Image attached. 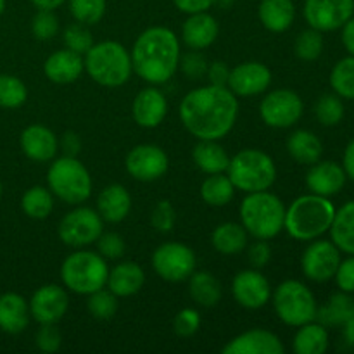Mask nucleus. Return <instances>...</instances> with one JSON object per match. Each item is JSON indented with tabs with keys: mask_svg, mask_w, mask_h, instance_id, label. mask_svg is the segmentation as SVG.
I'll return each mask as SVG.
<instances>
[{
	"mask_svg": "<svg viewBox=\"0 0 354 354\" xmlns=\"http://www.w3.org/2000/svg\"><path fill=\"white\" fill-rule=\"evenodd\" d=\"M180 120L199 140H221L235 127L237 95L228 86L206 85L194 88L180 102Z\"/></svg>",
	"mask_w": 354,
	"mask_h": 354,
	"instance_id": "1",
	"label": "nucleus"
},
{
	"mask_svg": "<svg viewBox=\"0 0 354 354\" xmlns=\"http://www.w3.org/2000/svg\"><path fill=\"white\" fill-rule=\"evenodd\" d=\"M130 55L138 78L151 85H162L178 69L182 50L178 37L169 28L151 26L138 35Z\"/></svg>",
	"mask_w": 354,
	"mask_h": 354,
	"instance_id": "2",
	"label": "nucleus"
},
{
	"mask_svg": "<svg viewBox=\"0 0 354 354\" xmlns=\"http://www.w3.org/2000/svg\"><path fill=\"white\" fill-rule=\"evenodd\" d=\"M334 216L335 207L328 197L306 194L294 199L290 206L286 207L283 230L296 241L310 242L328 232Z\"/></svg>",
	"mask_w": 354,
	"mask_h": 354,
	"instance_id": "3",
	"label": "nucleus"
},
{
	"mask_svg": "<svg viewBox=\"0 0 354 354\" xmlns=\"http://www.w3.org/2000/svg\"><path fill=\"white\" fill-rule=\"evenodd\" d=\"M239 216L249 235L261 241H270L283 230L286 206L282 199L270 190L251 192L242 199Z\"/></svg>",
	"mask_w": 354,
	"mask_h": 354,
	"instance_id": "4",
	"label": "nucleus"
},
{
	"mask_svg": "<svg viewBox=\"0 0 354 354\" xmlns=\"http://www.w3.org/2000/svg\"><path fill=\"white\" fill-rule=\"evenodd\" d=\"M83 64L90 78L107 88L124 85L133 73L130 52L114 40L93 44L83 55Z\"/></svg>",
	"mask_w": 354,
	"mask_h": 354,
	"instance_id": "5",
	"label": "nucleus"
},
{
	"mask_svg": "<svg viewBox=\"0 0 354 354\" xmlns=\"http://www.w3.org/2000/svg\"><path fill=\"white\" fill-rule=\"evenodd\" d=\"M107 275H109L107 259L102 258L99 252L83 248L69 254L61 265L62 286L82 296H88L106 287Z\"/></svg>",
	"mask_w": 354,
	"mask_h": 354,
	"instance_id": "6",
	"label": "nucleus"
},
{
	"mask_svg": "<svg viewBox=\"0 0 354 354\" xmlns=\"http://www.w3.org/2000/svg\"><path fill=\"white\" fill-rule=\"evenodd\" d=\"M227 176L235 190L245 194L268 190L277 180L275 161L259 149H244L230 158Z\"/></svg>",
	"mask_w": 354,
	"mask_h": 354,
	"instance_id": "7",
	"label": "nucleus"
},
{
	"mask_svg": "<svg viewBox=\"0 0 354 354\" xmlns=\"http://www.w3.org/2000/svg\"><path fill=\"white\" fill-rule=\"evenodd\" d=\"M47 187L62 203L80 206L92 196V176L75 156H62L48 168Z\"/></svg>",
	"mask_w": 354,
	"mask_h": 354,
	"instance_id": "8",
	"label": "nucleus"
},
{
	"mask_svg": "<svg viewBox=\"0 0 354 354\" xmlns=\"http://www.w3.org/2000/svg\"><path fill=\"white\" fill-rule=\"evenodd\" d=\"M277 317L289 327H301L317 320L318 306L315 294L299 280H283L273 292Z\"/></svg>",
	"mask_w": 354,
	"mask_h": 354,
	"instance_id": "9",
	"label": "nucleus"
},
{
	"mask_svg": "<svg viewBox=\"0 0 354 354\" xmlns=\"http://www.w3.org/2000/svg\"><path fill=\"white\" fill-rule=\"evenodd\" d=\"M104 232V220L97 209L92 207H76L69 211L61 221H59L57 234L59 239L69 248L82 249L92 245Z\"/></svg>",
	"mask_w": 354,
	"mask_h": 354,
	"instance_id": "10",
	"label": "nucleus"
},
{
	"mask_svg": "<svg viewBox=\"0 0 354 354\" xmlns=\"http://www.w3.org/2000/svg\"><path fill=\"white\" fill-rule=\"evenodd\" d=\"M196 254L182 242H165L152 254V268L166 282H183L196 272Z\"/></svg>",
	"mask_w": 354,
	"mask_h": 354,
	"instance_id": "11",
	"label": "nucleus"
},
{
	"mask_svg": "<svg viewBox=\"0 0 354 354\" xmlns=\"http://www.w3.org/2000/svg\"><path fill=\"white\" fill-rule=\"evenodd\" d=\"M303 113V99L289 88H277L268 92L259 104V116L263 123L280 130L294 127L301 120Z\"/></svg>",
	"mask_w": 354,
	"mask_h": 354,
	"instance_id": "12",
	"label": "nucleus"
},
{
	"mask_svg": "<svg viewBox=\"0 0 354 354\" xmlns=\"http://www.w3.org/2000/svg\"><path fill=\"white\" fill-rule=\"evenodd\" d=\"M341 263V251L332 241H317L315 239L303 252L301 268L304 277L311 282H328L334 279Z\"/></svg>",
	"mask_w": 354,
	"mask_h": 354,
	"instance_id": "13",
	"label": "nucleus"
},
{
	"mask_svg": "<svg viewBox=\"0 0 354 354\" xmlns=\"http://www.w3.org/2000/svg\"><path fill=\"white\" fill-rule=\"evenodd\" d=\"M124 168L128 175L138 182H154L166 175L169 168V159L159 145L140 144L127 154Z\"/></svg>",
	"mask_w": 354,
	"mask_h": 354,
	"instance_id": "14",
	"label": "nucleus"
},
{
	"mask_svg": "<svg viewBox=\"0 0 354 354\" xmlns=\"http://www.w3.org/2000/svg\"><path fill=\"white\" fill-rule=\"evenodd\" d=\"M354 16V0H306L304 19L310 28L322 31L341 30Z\"/></svg>",
	"mask_w": 354,
	"mask_h": 354,
	"instance_id": "15",
	"label": "nucleus"
},
{
	"mask_svg": "<svg viewBox=\"0 0 354 354\" xmlns=\"http://www.w3.org/2000/svg\"><path fill=\"white\" fill-rule=\"evenodd\" d=\"M69 308V296L64 287L45 283L33 292L30 299V315L37 324H57Z\"/></svg>",
	"mask_w": 354,
	"mask_h": 354,
	"instance_id": "16",
	"label": "nucleus"
},
{
	"mask_svg": "<svg viewBox=\"0 0 354 354\" xmlns=\"http://www.w3.org/2000/svg\"><path fill=\"white\" fill-rule=\"evenodd\" d=\"M234 299L248 310H259L272 299V286L258 270H242L232 280Z\"/></svg>",
	"mask_w": 354,
	"mask_h": 354,
	"instance_id": "17",
	"label": "nucleus"
},
{
	"mask_svg": "<svg viewBox=\"0 0 354 354\" xmlns=\"http://www.w3.org/2000/svg\"><path fill=\"white\" fill-rule=\"evenodd\" d=\"M272 85V71L258 61L241 62L230 69L227 86L237 97H254L266 92Z\"/></svg>",
	"mask_w": 354,
	"mask_h": 354,
	"instance_id": "18",
	"label": "nucleus"
},
{
	"mask_svg": "<svg viewBox=\"0 0 354 354\" xmlns=\"http://www.w3.org/2000/svg\"><path fill=\"white\" fill-rule=\"evenodd\" d=\"M131 114H133V120L138 127H159L168 114V99L156 86L142 88L131 104Z\"/></svg>",
	"mask_w": 354,
	"mask_h": 354,
	"instance_id": "19",
	"label": "nucleus"
},
{
	"mask_svg": "<svg viewBox=\"0 0 354 354\" xmlns=\"http://www.w3.org/2000/svg\"><path fill=\"white\" fill-rule=\"evenodd\" d=\"M283 351L279 335L263 328L242 332L221 349L223 354H282Z\"/></svg>",
	"mask_w": 354,
	"mask_h": 354,
	"instance_id": "20",
	"label": "nucleus"
},
{
	"mask_svg": "<svg viewBox=\"0 0 354 354\" xmlns=\"http://www.w3.org/2000/svg\"><path fill=\"white\" fill-rule=\"evenodd\" d=\"M19 144L24 156L37 162L52 161L59 151L57 137L50 128L44 127V124H30L28 128H24Z\"/></svg>",
	"mask_w": 354,
	"mask_h": 354,
	"instance_id": "21",
	"label": "nucleus"
},
{
	"mask_svg": "<svg viewBox=\"0 0 354 354\" xmlns=\"http://www.w3.org/2000/svg\"><path fill=\"white\" fill-rule=\"evenodd\" d=\"M346 180H348V175L337 162L317 161L315 165H311L310 171H308L306 185L311 194L332 197L344 189Z\"/></svg>",
	"mask_w": 354,
	"mask_h": 354,
	"instance_id": "22",
	"label": "nucleus"
},
{
	"mask_svg": "<svg viewBox=\"0 0 354 354\" xmlns=\"http://www.w3.org/2000/svg\"><path fill=\"white\" fill-rule=\"evenodd\" d=\"M83 71H85L83 55L76 54V52L69 50V48L52 52L44 62L45 76L52 83H57V85L75 83L82 76Z\"/></svg>",
	"mask_w": 354,
	"mask_h": 354,
	"instance_id": "23",
	"label": "nucleus"
},
{
	"mask_svg": "<svg viewBox=\"0 0 354 354\" xmlns=\"http://www.w3.org/2000/svg\"><path fill=\"white\" fill-rule=\"evenodd\" d=\"M220 35V24L211 14H189L182 26L183 44L192 50H204L216 41Z\"/></svg>",
	"mask_w": 354,
	"mask_h": 354,
	"instance_id": "24",
	"label": "nucleus"
},
{
	"mask_svg": "<svg viewBox=\"0 0 354 354\" xmlns=\"http://www.w3.org/2000/svg\"><path fill=\"white\" fill-rule=\"evenodd\" d=\"M131 211V196L121 183H111L97 197V213L107 223H121Z\"/></svg>",
	"mask_w": 354,
	"mask_h": 354,
	"instance_id": "25",
	"label": "nucleus"
},
{
	"mask_svg": "<svg viewBox=\"0 0 354 354\" xmlns=\"http://www.w3.org/2000/svg\"><path fill=\"white\" fill-rule=\"evenodd\" d=\"M145 273L140 265L133 261H121L109 270L107 289L118 297L135 296L144 287Z\"/></svg>",
	"mask_w": 354,
	"mask_h": 354,
	"instance_id": "26",
	"label": "nucleus"
},
{
	"mask_svg": "<svg viewBox=\"0 0 354 354\" xmlns=\"http://www.w3.org/2000/svg\"><path fill=\"white\" fill-rule=\"evenodd\" d=\"M30 304L21 294L6 292L0 296V330L21 334L30 324Z\"/></svg>",
	"mask_w": 354,
	"mask_h": 354,
	"instance_id": "27",
	"label": "nucleus"
},
{
	"mask_svg": "<svg viewBox=\"0 0 354 354\" xmlns=\"http://www.w3.org/2000/svg\"><path fill=\"white\" fill-rule=\"evenodd\" d=\"M258 17L263 26L272 33H283L296 19V6L292 0H261Z\"/></svg>",
	"mask_w": 354,
	"mask_h": 354,
	"instance_id": "28",
	"label": "nucleus"
},
{
	"mask_svg": "<svg viewBox=\"0 0 354 354\" xmlns=\"http://www.w3.org/2000/svg\"><path fill=\"white\" fill-rule=\"evenodd\" d=\"M287 152L299 165H315L324 154V144L310 130H296L287 138Z\"/></svg>",
	"mask_w": 354,
	"mask_h": 354,
	"instance_id": "29",
	"label": "nucleus"
},
{
	"mask_svg": "<svg viewBox=\"0 0 354 354\" xmlns=\"http://www.w3.org/2000/svg\"><path fill=\"white\" fill-rule=\"evenodd\" d=\"M192 159L197 168L206 175L225 173L230 162V156L218 140H199L192 151Z\"/></svg>",
	"mask_w": 354,
	"mask_h": 354,
	"instance_id": "30",
	"label": "nucleus"
},
{
	"mask_svg": "<svg viewBox=\"0 0 354 354\" xmlns=\"http://www.w3.org/2000/svg\"><path fill=\"white\" fill-rule=\"evenodd\" d=\"M248 237L249 234L242 227V223L227 221L214 228L211 234V244L220 254L232 256L239 254L248 248Z\"/></svg>",
	"mask_w": 354,
	"mask_h": 354,
	"instance_id": "31",
	"label": "nucleus"
},
{
	"mask_svg": "<svg viewBox=\"0 0 354 354\" xmlns=\"http://www.w3.org/2000/svg\"><path fill=\"white\" fill-rule=\"evenodd\" d=\"M292 349L296 354H324L328 349L327 327L322 324H315V320L297 327Z\"/></svg>",
	"mask_w": 354,
	"mask_h": 354,
	"instance_id": "32",
	"label": "nucleus"
},
{
	"mask_svg": "<svg viewBox=\"0 0 354 354\" xmlns=\"http://www.w3.org/2000/svg\"><path fill=\"white\" fill-rule=\"evenodd\" d=\"M328 232L339 251L354 254V201H349L341 209L335 211Z\"/></svg>",
	"mask_w": 354,
	"mask_h": 354,
	"instance_id": "33",
	"label": "nucleus"
},
{
	"mask_svg": "<svg viewBox=\"0 0 354 354\" xmlns=\"http://www.w3.org/2000/svg\"><path fill=\"white\" fill-rule=\"evenodd\" d=\"M189 294L194 303L204 308H211L220 303L221 283L213 273L194 272L189 277Z\"/></svg>",
	"mask_w": 354,
	"mask_h": 354,
	"instance_id": "34",
	"label": "nucleus"
},
{
	"mask_svg": "<svg viewBox=\"0 0 354 354\" xmlns=\"http://www.w3.org/2000/svg\"><path fill=\"white\" fill-rule=\"evenodd\" d=\"M354 317V297L349 292H337L330 297L322 310H318L317 318L325 327H337L344 325L349 318Z\"/></svg>",
	"mask_w": 354,
	"mask_h": 354,
	"instance_id": "35",
	"label": "nucleus"
},
{
	"mask_svg": "<svg viewBox=\"0 0 354 354\" xmlns=\"http://www.w3.org/2000/svg\"><path fill=\"white\" fill-rule=\"evenodd\" d=\"M235 196V187L227 176V173L209 175L201 185V197L207 206L223 207L232 203Z\"/></svg>",
	"mask_w": 354,
	"mask_h": 354,
	"instance_id": "36",
	"label": "nucleus"
},
{
	"mask_svg": "<svg viewBox=\"0 0 354 354\" xmlns=\"http://www.w3.org/2000/svg\"><path fill=\"white\" fill-rule=\"evenodd\" d=\"M21 207L31 220H45L50 216L52 209H54V196L48 187L45 189L41 185H35L23 194Z\"/></svg>",
	"mask_w": 354,
	"mask_h": 354,
	"instance_id": "37",
	"label": "nucleus"
},
{
	"mask_svg": "<svg viewBox=\"0 0 354 354\" xmlns=\"http://www.w3.org/2000/svg\"><path fill=\"white\" fill-rule=\"evenodd\" d=\"M330 86L342 99H354V55L341 59L332 68Z\"/></svg>",
	"mask_w": 354,
	"mask_h": 354,
	"instance_id": "38",
	"label": "nucleus"
},
{
	"mask_svg": "<svg viewBox=\"0 0 354 354\" xmlns=\"http://www.w3.org/2000/svg\"><path fill=\"white\" fill-rule=\"evenodd\" d=\"M28 99V88L17 76L0 75V107L17 109Z\"/></svg>",
	"mask_w": 354,
	"mask_h": 354,
	"instance_id": "39",
	"label": "nucleus"
},
{
	"mask_svg": "<svg viewBox=\"0 0 354 354\" xmlns=\"http://www.w3.org/2000/svg\"><path fill=\"white\" fill-rule=\"evenodd\" d=\"M118 299L120 297L114 296L109 289L106 290V287H102V289L88 294L86 310L97 320H111L118 313V306H120Z\"/></svg>",
	"mask_w": 354,
	"mask_h": 354,
	"instance_id": "40",
	"label": "nucleus"
},
{
	"mask_svg": "<svg viewBox=\"0 0 354 354\" xmlns=\"http://www.w3.org/2000/svg\"><path fill=\"white\" fill-rule=\"evenodd\" d=\"M294 52H296L297 59L304 62H313L324 52V37L322 31L310 28V30L301 31L299 37L294 41Z\"/></svg>",
	"mask_w": 354,
	"mask_h": 354,
	"instance_id": "41",
	"label": "nucleus"
},
{
	"mask_svg": "<svg viewBox=\"0 0 354 354\" xmlns=\"http://www.w3.org/2000/svg\"><path fill=\"white\" fill-rule=\"evenodd\" d=\"M315 116L324 127H335L344 118V104L337 93L322 95L315 104Z\"/></svg>",
	"mask_w": 354,
	"mask_h": 354,
	"instance_id": "42",
	"label": "nucleus"
},
{
	"mask_svg": "<svg viewBox=\"0 0 354 354\" xmlns=\"http://www.w3.org/2000/svg\"><path fill=\"white\" fill-rule=\"evenodd\" d=\"M107 0H69V10L76 23L92 26L97 24L106 14Z\"/></svg>",
	"mask_w": 354,
	"mask_h": 354,
	"instance_id": "43",
	"label": "nucleus"
},
{
	"mask_svg": "<svg viewBox=\"0 0 354 354\" xmlns=\"http://www.w3.org/2000/svg\"><path fill=\"white\" fill-rule=\"evenodd\" d=\"M62 40H64L66 48L76 52L80 55H85L88 48L93 45V37L86 24L73 23L62 33Z\"/></svg>",
	"mask_w": 354,
	"mask_h": 354,
	"instance_id": "44",
	"label": "nucleus"
},
{
	"mask_svg": "<svg viewBox=\"0 0 354 354\" xmlns=\"http://www.w3.org/2000/svg\"><path fill=\"white\" fill-rule=\"evenodd\" d=\"M31 33L40 41L52 40L59 33V19L54 10L38 9V12L33 16V21H31Z\"/></svg>",
	"mask_w": 354,
	"mask_h": 354,
	"instance_id": "45",
	"label": "nucleus"
},
{
	"mask_svg": "<svg viewBox=\"0 0 354 354\" xmlns=\"http://www.w3.org/2000/svg\"><path fill=\"white\" fill-rule=\"evenodd\" d=\"M175 223H176V211L175 207H173V204L166 199L159 201L151 214V225L154 227V230L161 232V234H166V232L173 230Z\"/></svg>",
	"mask_w": 354,
	"mask_h": 354,
	"instance_id": "46",
	"label": "nucleus"
},
{
	"mask_svg": "<svg viewBox=\"0 0 354 354\" xmlns=\"http://www.w3.org/2000/svg\"><path fill=\"white\" fill-rule=\"evenodd\" d=\"M201 327V315L194 308H183L173 320V330L180 337H192Z\"/></svg>",
	"mask_w": 354,
	"mask_h": 354,
	"instance_id": "47",
	"label": "nucleus"
},
{
	"mask_svg": "<svg viewBox=\"0 0 354 354\" xmlns=\"http://www.w3.org/2000/svg\"><path fill=\"white\" fill-rule=\"evenodd\" d=\"M97 249L99 254L106 259H120L124 254V241L121 235L114 234V232H107V234H100L97 239Z\"/></svg>",
	"mask_w": 354,
	"mask_h": 354,
	"instance_id": "48",
	"label": "nucleus"
},
{
	"mask_svg": "<svg viewBox=\"0 0 354 354\" xmlns=\"http://www.w3.org/2000/svg\"><path fill=\"white\" fill-rule=\"evenodd\" d=\"M35 342H37V348L41 353H57L61 349L62 342L61 332L55 327V324H45L37 332Z\"/></svg>",
	"mask_w": 354,
	"mask_h": 354,
	"instance_id": "49",
	"label": "nucleus"
},
{
	"mask_svg": "<svg viewBox=\"0 0 354 354\" xmlns=\"http://www.w3.org/2000/svg\"><path fill=\"white\" fill-rule=\"evenodd\" d=\"M180 68H182L183 75L190 80H199L206 75L207 71V61L203 54L197 50L189 52L185 55H180Z\"/></svg>",
	"mask_w": 354,
	"mask_h": 354,
	"instance_id": "50",
	"label": "nucleus"
},
{
	"mask_svg": "<svg viewBox=\"0 0 354 354\" xmlns=\"http://www.w3.org/2000/svg\"><path fill=\"white\" fill-rule=\"evenodd\" d=\"M334 279L342 292H354V254H349V258H346L344 261L341 259Z\"/></svg>",
	"mask_w": 354,
	"mask_h": 354,
	"instance_id": "51",
	"label": "nucleus"
},
{
	"mask_svg": "<svg viewBox=\"0 0 354 354\" xmlns=\"http://www.w3.org/2000/svg\"><path fill=\"white\" fill-rule=\"evenodd\" d=\"M272 259V248H270L268 241H261V239H256L254 244L249 248V261L254 266L256 270L266 266Z\"/></svg>",
	"mask_w": 354,
	"mask_h": 354,
	"instance_id": "52",
	"label": "nucleus"
},
{
	"mask_svg": "<svg viewBox=\"0 0 354 354\" xmlns=\"http://www.w3.org/2000/svg\"><path fill=\"white\" fill-rule=\"evenodd\" d=\"M206 76L209 78L211 85H220L227 86L228 76H230V68H228L227 62L223 61H214L207 66Z\"/></svg>",
	"mask_w": 354,
	"mask_h": 354,
	"instance_id": "53",
	"label": "nucleus"
},
{
	"mask_svg": "<svg viewBox=\"0 0 354 354\" xmlns=\"http://www.w3.org/2000/svg\"><path fill=\"white\" fill-rule=\"evenodd\" d=\"M216 0H173L176 9L182 10L185 14H197V12H207L213 7Z\"/></svg>",
	"mask_w": 354,
	"mask_h": 354,
	"instance_id": "54",
	"label": "nucleus"
},
{
	"mask_svg": "<svg viewBox=\"0 0 354 354\" xmlns=\"http://www.w3.org/2000/svg\"><path fill=\"white\" fill-rule=\"evenodd\" d=\"M61 147L62 151H64V156H75L76 158V154H78L80 149H82V142H80V138L76 137V133L68 131V133L62 137Z\"/></svg>",
	"mask_w": 354,
	"mask_h": 354,
	"instance_id": "55",
	"label": "nucleus"
},
{
	"mask_svg": "<svg viewBox=\"0 0 354 354\" xmlns=\"http://www.w3.org/2000/svg\"><path fill=\"white\" fill-rule=\"evenodd\" d=\"M342 44L349 55H354V16L342 26Z\"/></svg>",
	"mask_w": 354,
	"mask_h": 354,
	"instance_id": "56",
	"label": "nucleus"
},
{
	"mask_svg": "<svg viewBox=\"0 0 354 354\" xmlns=\"http://www.w3.org/2000/svg\"><path fill=\"white\" fill-rule=\"evenodd\" d=\"M342 168H344L346 175L354 180V138L346 145L344 156H342Z\"/></svg>",
	"mask_w": 354,
	"mask_h": 354,
	"instance_id": "57",
	"label": "nucleus"
},
{
	"mask_svg": "<svg viewBox=\"0 0 354 354\" xmlns=\"http://www.w3.org/2000/svg\"><path fill=\"white\" fill-rule=\"evenodd\" d=\"M31 2H33V6L37 7V9L54 10L57 9V7H61L66 0H31Z\"/></svg>",
	"mask_w": 354,
	"mask_h": 354,
	"instance_id": "58",
	"label": "nucleus"
},
{
	"mask_svg": "<svg viewBox=\"0 0 354 354\" xmlns=\"http://www.w3.org/2000/svg\"><path fill=\"white\" fill-rule=\"evenodd\" d=\"M342 327H344V339H346V342H348L349 346H353V348H354V317L349 318V320L346 322V324L342 325Z\"/></svg>",
	"mask_w": 354,
	"mask_h": 354,
	"instance_id": "59",
	"label": "nucleus"
},
{
	"mask_svg": "<svg viewBox=\"0 0 354 354\" xmlns=\"http://www.w3.org/2000/svg\"><path fill=\"white\" fill-rule=\"evenodd\" d=\"M3 9H6V0H0V16H2Z\"/></svg>",
	"mask_w": 354,
	"mask_h": 354,
	"instance_id": "60",
	"label": "nucleus"
},
{
	"mask_svg": "<svg viewBox=\"0 0 354 354\" xmlns=\"http://www.w3.org/2000/svg\"><path fill=\"white\" fill-rule=\"evenodd\" d=\"M0 197H2V182H0Z\"/></svg>",
	"mask_w": 354,
	"mask_h": 354,
	"instance_id": "61",
	"label": "nucleus"
}]
</instances>
